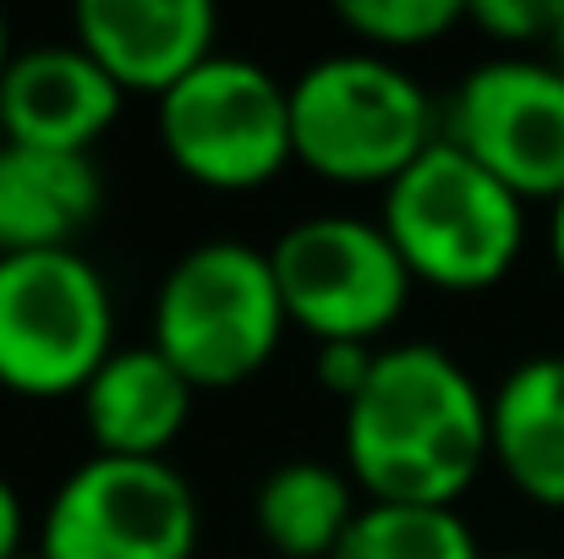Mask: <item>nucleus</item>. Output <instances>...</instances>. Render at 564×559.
<instances>
[{"mask_svg":"<svg viewBox=\"0 0 564 559\" xmlns=\"http://www.w3.org/2000/svg\"><path fill=\"white\" fill-rule=\"evenodd\" d=\"M494 455V411L449 352L411 341L378 352L373 378L346 400V466L389 505H455Z\"/></svg>","mask_w":564,"mask_h":559,"instance_id":"nucleus-1","label":"nucleus"},{"mask_svg":"<svg viewBox=\"0 0 564 559\" xmlns=\"http://www.w3.org/2000/svg\"><path fill=\"white\" fill-rule=\"evenodd\" d=\"M296 160L346 186L405 176L438 138L433 105L411 72L383 55H324L291 83Z\"/></svg>","mask_w":564,"mask_h":559,"instance_id":"nucleus-2","label":"nucleus"},{"mask_svg":"<svg viewBox=\"0 0 564 559\" xmlns=\"http://www.w3.org/2000/svg\"><path fill=\"white\" fill-rule=\"evenodd\" d=\"M383 230L405 258L411 280L444 291H482L510 275L527 219L521 197L438 138L405 176L383 186Z\"/></svg>","mask_w":564,"mask_h":559,"instance_id":"nucleus-3","label":"nucleus"},{"mask_svg":"<svg viewBox=\"0 0 564 559\" xmlns=\"http://www.w3.org/2000/svg\"><path fill=\"white\" fill-rule=\"evenodd\" d=\"M285 324L274 264L247 241H203L182 252L154 297V346L187 373L192 389H225L258 373Z\"/></svg>","mask_w":564,"mask_h":559,"instance_id":"nucleus-4","label":"nucleus"},{"mask_svg":"<svg viewBox=\"0 0 564 559\" xmlns=\"http://www.w3.org/2000/svg\"><path fill=\"white\" fill-rule=\"evenodd\" d=\"M110 286L77 247L0 252V384L17 395H83L110 363Z\"/></svg>","mask_w":564,"mask_h":559,"instance_id":"nucleus-5","label":"nucleus"},{"mask_svg":"<svg viewBox=\"0 0 564 559\" xmlns=\"http://www.w3.org/2000/svg\"><path fill=\"white\" fill-rule=\"evenodd\" d=\"M160 138L176 171L214 192L274 182L291 143V88L247 55H208L171 94H160Z\"/></svg>","mask_w":564,"mask_h":559,"instance_id":"nucleus-6","label":"nucleus"},{"mask_svg":"<svg viewBox=\"0 0 564 559\" xmlns=\"http://www.w3.org/2000/svg\"><path fill=\"white\" fill-rule=\"evenodd\" d=\"M197 499L171 461L94 455L50 499L44 559H192Z\"/></svg>","mask_w":564,"mask_h":559,"instance_id":"nucleus-7","label":"nucleus"},{"mask_svg":"<svg viewBox=\"0 0 564 559\" xmlns=\"http://www.w3.org/2000/svg\"><path fill=\"white\" fill-rule=\"evenodd\" d=\"M274 280L285 297V319L318 341H368L389 330L405 308L411 269L394 252L389 230L357 214H313L296 219L274 252Z\"/></svg>","mask_w":564,"mask_h":559,"instance_id":"nucleus-8","label":"nucleus"},{"mask_svg":"<svg viewBox=\"0 0 564 559\" xmlns=\"http://www.w3.org/2000/svg\"><path fill=\"white\" fill-rule=\"evenodd\" d=\"M444 138L516 197H564V66L499 55L466 72Z\"/></svg>","mask_w":564,"mask_h":559,"instance_id":"nucleus-9","label":"nucleus"},{"mask_svg":"<svg viewBox=\"0 0 564 559\" xmlns=\"http://www.w3.org/2000/svg\"><path fill=\"white\" fill-rule=\"evenodd\" d=\"M121 83L72 39L17 50L0 77V127L6 143L88 154L121 110Z\"/></svg>","mask_w":564,"mask_h":559,"instance_id":"nucleus-10","label":"nucleus"},{"mask_svg":"<svg viewBox=\"0 0 564 559\" xmlns=\"http://www.w3.org/2000/svg\"><path fill=\"white\" fill-rule=\"evenodd\" d=\"M208 0H83L72 11L77 44L121 83L143 94H171L187 72L214 55Z\"/></svg>","mask_w":564,"mask_h":559,"instance_id":"nucleus-11","label":"nucleus"},{"mask_svg":"<svg viewBox=\"0 0 564 559\" xmlns=\"http://www.w3.org/2000/svg\"><path fill=\"white\" fill-rule=\"evenodd\" d=\"M192 417V378L154 341L116 346L110 363L83 389V422L94 433V455L165 461Z\"/></svg>","mask_w":564,"mask_h":559,"instance_id":"nucleus-12","label":"nucleus"},{"mask_svg":"<svg viewBox=\"0 0 564 559\" xmlns=\"http://www.w3.org/2000/svg\"><path fill=\"white\" fill-rule=\"evenodd\" d=\"M105 182L88 154L61 149H0V252H50L99 214Z\"/></svg>","mask_w":564,"mask_h":559,"instance_id":"nucleus-13","label":"nucleus"},{"mask_svg":"<svg viewBox=\"0 0 564 559\" xmlns=\"http://www.w3.org/2000/svg\"><path fill=\"white\" fill-rule=\"evenodd\" d=\"M494 411V461L505 477L538 499L564 505V357L543 352L505 373L488 400Z\"/></svg>","mask_w":564,"mask_h":559,"instance_id":"nucleus-14","label":"nucleus"},{"mask_svg":"<svg viewBox=\"0 0 564 559\" xmlns=\"http://www.w3.org/2000/svg\"><path fill=\"white\" fill-rule=\"evenodd\" d=\"M351 472H335L324 461H285L258 483L252 516L263 544H274L285 559H335L340 538L357 522Z\"/></svg>","mask_w":564,"mask_h":559,"instance_id":"nucleus-15","label":"nucleus"},{"mask_svg":"<svg viewBox=\"0 0 564 559\" xmlns=\"http://www.w3.org/2000/svg\"><path fill=\"white\" fill-rule=\"evenodd\" d=\"M335 559H482L455 505H389L368 499L340 538Z\"/></svg>","mask_w":564,"mask_h":559,"instance_id":"nucleus-16","label":"nucleus"},{"mask_svg":"<svg viewBox=\"0 0 564 559\" xmlns=\"http://www.w3.org/2000/svg\"><path fill=\"white\" fill-rule=\"evenodd\" d=\"M466 17L460 0H340V22L383 50L400 44H433Z\"/></svg>","mask_w":564,"mask_h":559,"instance_id":"nucleus-17","label":"nucleus"},{"mask_svg":"<svg viewBox=\"0 0 564 559\" xmlns=\"http://www.w3.org/2000/svg\"><path fill=\"white\" fill-rule=\"evenodd\" d=\"M560 11H564V0H471V6H466V17H471L477 28H488L494 39H510V44L538 39V33L554 39Z\"/></svg>","mask_w":564,"mask_h":559,"instance_id":"nucleus-18","label":"nucleus"},{"mask_svg":"<svg viewBox=\"0 0 564 559\" xmlns=\"http://www.w3.org/2000/svg\"><path fill=\"white\" fill-rule=\"evenodd\" d=\"M373 363H378V352L368 346V341H318L313 373H318V384H324L329 395L357 400V395H362V384L373 378Z\"/></svg>","mask_w":564,"mask_h":559,"instance_id":"nucleus-19","label":"nucleus"},{"mask_svg":"<svg viewBox=\"0 0 564 559\" xmlns=\"http://www.w3.org/2000/svg\"><path fill=\"white\" fill-rule=\"evenodd\" d=\"M17 544H22V499L0 472V559H17Z\"/></svg>","mask_w":564,"mask_h":559,"instance_id":"nucleus-20","label":"nucleus"},{"mask_svg":"<svg viewBox=\"0 0 564 559\" xmlns=\"http://www.w3.org/2000/svg\"><path fill=\"white\" fill-rule=\"evenodd\" d=\"M554 264L564 275V197H554Z\"/></svg>","mask_w":564,"mask_h":559,"instance_id":"nucleus-21","label":"nucleus"},{"mask_svg":"<svg viewBox=\"0 0 564 559\" xmlns=\"http://www.w3.org/2000/svg\"><path fill=\"white\" fill-rule=\"evenodd\" d=\"M6 66H11V33H6V17H0V77H6Z\"/></svg>","mask_w":564,"mask_h":559,"instance_id":"nucleus-22","label":"nucleus"},{"mask_svg":"<svg viewBox=\"0 0 564 559\" xmlns=\"http://www.w3.org/2000/svg\"><path fill=\"white\" fill-rule=\"evenodd\" d=\"M554 50H560V66H564V11H560V28H554Z\"/></svg>","mask_w":564,"mask_h":559,"instance_id":"nucleus-23","label":"nucleus"},{"mask_svg":"<svg viewBox=\"0 0 564 559\" xmlns=\"http://www.w3.org/2000/svg\"><path fill=\"white\" fill-rule=\"evenodd\" d=\"M499 559H532V555H499Z\"/></svg>","mask_w":564,"mask_h":559,"instance_id":"nucleus-24","label":"nucleus"},{"mask_svg":"<svg viewBox=\"0 0 564 559\" xmlns=\"http://www.w3.org/2000/svg\"><path fill=\"white\" fill-rule=\"evenodd\" d=\"M17 559H44V555H17Z\"/></svg>","mask_w":564,"mask_h":559,"instance_id":"nucleus-25","label":"nucleus"}]
</instances>
